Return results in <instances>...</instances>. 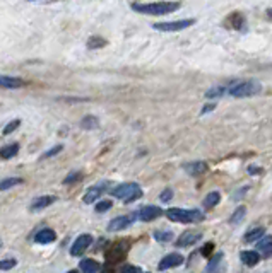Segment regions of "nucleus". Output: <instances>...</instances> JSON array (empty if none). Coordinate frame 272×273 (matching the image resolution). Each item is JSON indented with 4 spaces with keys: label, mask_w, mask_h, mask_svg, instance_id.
<instances>
[{
    "label": "nucleus",
    "mask_w": 272,
    "mask_h": 273,
    "mask_svg": "<svg viewBox=\"0 0 272 273\" xmlns=\"http://www.w3.org/2000/svg\"><path fill=\"white\" fill-rule=\"evenodd\" d=\"M182 7L180 2H149V3H132V9L146 16H166Z\"/></svg>",
    "instance_id": "obj_1"
},
{
    "label": "nucleus",
    "mask_w": 272,
    "mask_h": 273,
    "mask_svg": "<svg viewBox=\"0 0 272 273\" xmlns=\"http://www.w3.org/2000/svg\"><path fill=\"white\" fill-rule=\"evenodd\" d=\"M226 89L228 94L233 96V98H251V96L258 94L262 91V85L257 80H236L228 85Z\"/></svg>",
    "instance_id": "obj_2"
},
{
    "label": "nucleus",
    "mask_w": 272,
    "mask_h": 273,
    "mask_svg": "<svg viewBox=\"0 0 272 273\" xmlns=\"http://www.w3.org/2000/svg\"><path fill=\"white\" fill-rule=\"evenodd\" d=\"M166 217L171 222H180V224H195V222L204 220V212L200 210H183V208H168Z\"/></svg>",
    "instance_id": "obj_3"
},
{
    "label": "nucleus",
    "mask_w": 272,
    "mask_h": 273,
    "mask_svg": "<svg viewBox=\"0 0 272 273\" xmlns=\"http://www.w3.org/2000/svg\"><path fill=\"white\" fill-rule=\"evenodd\" d=\"M111 195H113L115 198L124 200L125 203H132V201H135L137 198L142 196V190L137 183H124L115 188V190L111 191Z\"/></svg>",
    "instance_id": "obj_4"
},
{
    "label": "nucleus",
    "mask_w": 272,
    "mask_h": 273,
    "mask_svg": "<svg viewBox=\"0 0 272 273\" xmlns=\"http://www.w3.org/2000/svg\"><path fill=\"white\" fill-rule=\"evenodd\" d=\"M195 20L193 19H182V20H173V22H156L152 24L156 31H165V33H175V31H183L187 27L193 26Z\"/></svg>",
    "instance_id": "obj_5"
},
{
    "label": "nucleus",
    "mask_w": 272,
    "mask_h": 273,
    "mask_svg": "<svg viewBox=\"0 0 272 273\" xmlns=\"http://www.w3.org/2000/svg\"><path fill=\"white\" fill-rule=\"evenodd\" d=\"M91 244H93V235H91V234L79 235V237L74 241V244L70 246V254H72V256L84 254V251H86V249L89 248Z\"/></svg>",
    "instance_id": "obj_6"
},
{
    "label": "nucleus",
    "mask_w": 272,
    "mask_h": 273,
    "mask_svg": "<svg viewBox=\"0 0 272 273\" xmlns=\"http://www.w3.org/2000/svg\"><path fill=\"white\" fill-rule=\"evenodd\" d=\"M200 239H202V232L187 231L176 239V246H178V248H188V246H193L195 242H199Z\"/></svg>",
    "instance_id": "obj_7"
},
{
    "label": "nucleus",
    "mask_w": 272,
    "mask_h": 273,
    "mask_svg": "<svg viewBox=\"0 0 272 273\" xmlns=\"http://www.w3.org/2000/svg\"><path fill=\"white\" fill-rule=\"evenodd\" d=\"M183 261H185V258H183L182 254H178V253H171V254H166L165 258L159 261L158 268L161 270V272H165V270L176 268V266L183 265Z\"/></svg>",
    "instance_id": "obj_8"
},
{
    "label": "nucleus",
    "mask_w": 272,
    "mask_h": 273,
    "mask_svg": "<svg viewBox=\"0 0 272 273\" xmlns=\"http://www.w3.org/2000/svg\"><path fill=\"white\" fill-rule=\"evenodd\" d=\"M161 214H163V210L159 207H156V205H147V207L141 208V210L137 212V217L144 222H151V220H154V218H158Z\"/></svg>",
    "instance_id": "obj_9"
},
{
    "label": "nucleus",
    "mask_w": 272,
    "mask_h": 273,
    "mask_svg": "<svg viewBox=\"0 0 272 273\" xmlns=\"http://www.w3.org/2000/svg\"><path fill=\"white\" fill-rule=\"evenodd\" d=\"M134 218L127 217V215H122V217H117L108 224V231L110 232H118V231H124V229L130 227Z\"/></svg>",
    "instance_id": "obj_10"
},
{
    "label": "nucleus",
    "mask_w": 272,
    "mask_h": 273,
    "mask_svg": "<svg viewBox=\"0 0 272 273\" xmlns=\"http://www.w3.org/2000/svg\"><path fill=\"white\" fill-rule=\"evenodd\" d=\"M55 201H57V196H52V195H45V196H40V198H36V200H33V203L29 205V210H33V212L43 210V208L50 207V205L55 203Z\"/></svg>",
    "instance_id": "obj_11"
},
{
    "label": "nucleus",
    "mask_w": 272,
    "mask_h": 273,
    "mask_svg": "<svg viewBox=\"0 0 272 273\" xmlns=\"http://www.w3.org/2000/svg\"><path fill=\"white\" fill-rule=\"evenodd\" d=\"M26 85V82L19 77H11V75H0V89H18Z\"/></svg>",
    "instance_id": "obj_12"
},
{
    "label": "nucleus",
    "mask_w": 272,
    "mask_h": 273,
    "mask_svg": "<svg viewBox=\"0 0 272 273\" xmlns=\"http://www.w3.org/2000/svg\"><path fill=\"white\" fill-rule=\"evenodd\" d=\"M257 253L264 256V258L272 256V235H264V237L257 242Z\"/></svg>",
    "instance_id": "obj_13"
},
{
    "label": "nucleus",
    "mask_w": 272,
    "mask_h": 273,
    "mask_svg": "<svg viewBox=\"0 0 272 273\" xmlns=\"http://www.w3.org/2000/svg\"><path fill=\"white\" fill-rule=\"evenodd\" d=\"M55 239H57V234L53 229H42V231H38L35 235V241L38 242V244H50V242H53Z\"/></svg>",
    "instance_id": "obj_14"
},
{
    "label": "nucleus",
    "mask_w": 272,
    "mask_h": 273,
    "mask_svg": "<svg viewBox=\"0 0 272 273\" xmlns=\"http://www.w3.org/2000/svg\"><path fill=\"white\" fill-rule=\"evenodd\" d=\"M223 258H224L223 253H217V254L209 261V265H207V268H206V273H223V270H224Z\"/></svg>",
    "instance_id": "obj_15"
},
{
    "label": "nucleus",
    "mask_w": 272,
    "mask_h": 273,
    "mask_svg": "<svg viewBox=\"0 0 272 273\" xmlns=\"http://www.w3.org/2000/svg\"><path fill=\"white\" fill-rule=\"evenodd\" d=\"M183 169H185L190 176H200V174H204L207 171V164L206 162H190V164H185Z\"/></svg>",
    "instance_id": "obj_16"
},
{
    "label": "nucleus",
    "mask_w": 272,
    "mask_h": 273,
    "mask_svg": "<svg viewBox=\"0 0 272 273\" xmlns=\"http://www.w3.org/2000/svg\"><path fill=\"white\" fill-rule=\"evenodd\" d=\"M79 268H81V272H83V273H98L101 266H100V263H98L96 259L86 258V259H83V261H81Z\"/></svg>",
    "instance_id": "obj_17"
},
{
    "label": "nucleus",
    "mask_w": 272,
    "mask_h": 273,
    "mask_svg": "<svg viewBox=\"0 0 272 273\" xmlns=\"http://www.w3.org/2000/svg\"><path fill=\"white\" fill-rule=\"evenodd\" d=\"M240 259L247 266H255V265H258V261H260V254H258L257 251H241Z\"/></svg>",
    "instance_id": "obj_18"
},
{
    "label": "nucleus",
    "mask_w": 272,
    "mask_h": 273,
    "mask_svg": "<svg viewBox=\"0 0 272 273\" xmlns=\"http://www.w3.org/2000/svg\"><path fill=\"white\" fill-rule=\"evenodd\" d=\"M101 193H103V186H100V184H96V186H91L89 190L86 191V195H84V203H94V201L98 200V198L101 196Z\"/></svg>",
    "instance_id": "obj_19"
},
{
    "label": "nucleus",
    "mask_w": 272,
    "mask_h": 273,
    "mask_svg": "<svg viewBox=\"0 0 272 273\" xmlns=\"http://www.w3.org/2000/svg\"><path fill=\"white\" fill-rule=\"evenodd\" d=\"M127 249H128V246H125V244H115L113 248H111V251L108 253V259L110 261H118V259H122L125 256V253H127Z\"/></svg>",
    "instance_id": "obj_20"
},
{
    "label": "nucleus",
    "mask_w": 272,
    "mask_h": 273,
    "mask_svg": "<svg viewBox=\"0 0 272 273\" xmlns=\"http://www.w3.org/2000/svg\"><path fill=\"white\" fill-rule=\"evenodd\" d=\"M265 234V229L264 227H255V229H250V231L245 234V242H255L258 241L260 237H264Z\"/></svg>",
    "instance_id": "obj_21"
},
{
    "label": "nucleus",
    "mask_w": 272,
    "mask_h": 273,
    "mask_svg": "<svg viewBox=\"0 0 272 273\" xmlns=\"http://www.w3.org/2000/svg\"><path fill=\"white\" fill-rule=\"evenodd\" d=\"M19 152V145L18 143H11V145H5L0 149V157L2 159H12V157H16Z\"/></svg>",
    "instance_id": "obj_22"
},
{
    "label": "nucleus",
    "mask_w": 272,
    "mask_h": 273,
    "mask_svg": "<svg viewBox=\"0 0 272 273\" xmlns=\"http://www.w3.org/2000/svg\"><path fill=\"white\" fill-rule=\"evenodd\" d=\"M221 201V193L219 191H210L206 198H204V207L206 208H214Z\"/></svg>",
    "instance_id": "obj_23"
},
{
    "label": "nucleus",
    "mask_w": 272,
    "mask_h": 273,
    "mask_svg": "<svg viewBox=\"0 0 272 273\" xmlns=\"http://www.w3.org/2000/svg\"><path fill=\"white\" fill-rule=\"evenodd\" d=\"M228 24H230V26H233V29H243L245 19H243V16H241L240 12H233L230 16V19H228Z\"/></svg>",
    "instance_id": "obj_24"
},
{
    "label": "nucleus",
    "mask_w": 272,
    "mask_h": 273,
    "mask_svg": "<svg viewBox=\"0 0 272 273\" xmlns=\"http://www.w3.org/2000/svg\"><path fill=\"white\" fill-rule=\"evenodd\" d=\"M100 126V119L96 118V116H84L83 119H81V128L84 130H94Z\"/></svg>",
    "instance_id": "obj_25"
},
{
    "label": "nucleus",
    "mask_w": 272,
    "mask_h": 273,
    "mask_svg": "<svg viewBox=\"0 0 272 273\" xmlns=\"http://www.w3.org/2000/svg\"><path fill=\"white\" fill-rule=\"evenodd\" d=\"M21 183H22L21 177H5V179L0 181V191L11 190V188L18 186V184H21Z\"/></svg>",
    "instance_id": "obj_26"
},
{
    "label": "nucleus",
    "mask_w": 272,
    "mask_h": 273,
    "mask_svg": "<svg viewBox=\"0 0 272 273\" xmlns=\"http://www.w3.org/2000/svg\"><path fill=\"white\" fill-rule=\"evenodd\" d=\"M152 237L158 242H169L173 239V232L171 231H154Z\"/></svg>",
    "instance_id": "obj_27"
},
{
    "label": "nucleus",
    "mask_w": 272,
    "mask_h": 273,
    "mask_svg": "<svg viewBox=\"0 0 272 273\" xmlns=\"http://www.w3.org/2000/svg\"><path fill=\"white\" fill-rule=\"evenodd\" d=\"M103 46H106V39H105V38L93 36L87 41V48H89V50H98V48H103Z\"/></svg>",
    "instance_id": "obj_28"
},
{
    "label": "nucleus",
    "mask_w": 272,
    "mask_h": 273,
    "mask_svg": "<svg viewBox=\"0 0 272 273\" xmlns=\"http://www.w3.org/2000/svg\"><path fill=\"white\" fill-rule=\"evenodd\" d=\"M228 89L226 87H223V85H216V87H212V89H209V91L206 92V98L207 99H214V98H221V96L226 92Z\"/></svg>",
    "instance_id": "obj_29"
},
{
    "label": "nucleus",
    "mask_w": 272,
    "mask_h": 273,
    "mask_svg": "<svg viewBox=\"0 0 272 273\" xmlns=\"http://www.w3.org/2000/svg\"><path fill=\"white\" fill-rule=\"evenodd\" d=\"M245 212H247V208L243 207V205H241V207H238L236 210H234V214L231 215V224H238V222L241 220V218H243V215H245Z\"/></svg>",
    "instance_id": "obj_30"
},
{
    "label": "nucleus",
    "mask_w": 272,
    "mask_h": 273,
    "mask_svg": "<svg viewBox=\"0 0 272 273\" xmlns=\"http://www.w3.org/2000/svg\"><path fill=\"white\" fill-rule=\"evenodd\" d=\"M19 125H21V119H12V121L9 123V125L5 126L4 130H2V133H4V135H11L14 130L19 128Z\"/></svg>",
    "instance_id": "obj_31"
},
{
    "label": "nucleus",
    "mask_w": 272,
    "mask_h": 273,
    "mask_svg": "<svg viewBox=\"0 0 272 273\" xmlns=\"http://www.w3.org/2000/svg\"><path fill=\"white\" fill-rule=\"evenodd\" d=\"M16 265H18V259H14V258L2 259V261H0V270H12Z\"/></svg>",
    "instance_id": "obj_32"
},
{
    "label": "nucleus",
    "mask_w": 272,
    "mask_h": 273,
    "mask_svg": "<svg viewBox=\"0 0 272 273\" xmlns=\"http://www.w3.org/2000/svg\"><path fill=\"white\" fill-rule=\"evenodd\" d=\"M111 201L110 200H103V201H100V203L96 205V212L98 214H103V212H108L111 208Z\"/></svg>",
    "instance_id": "obj_33"
},
{
    "label": "nucleus",
    "mask_w": 272,
    "mask_h": 273,
    "mask_svg": "<svg viewBox=\"0 0 272 273\" xmlns=\"http://www.w3.org/2000/svg\"><path fill=\"white\" fill-rule=\"evenodd\" d=\"M62 150H63V145H55V147H52L48 152L43 154L42 159H48V157H53V156H57L59 152H62Z\"/></svg>",
    "instance_id": "obj_34"
},
{
    "label": "nucleus",
    "mask_w": 272,
    "mask_h": 273,
    "mask_svg": "<svg viewBox=\"0 0 272 273\" xmlns=\"http://www.w3.org/2000/svg\"><path fill=\"white\" fill-rule=\"evenodd\" d=\"M81 176H83V174H81V173H70L69 176H67L65 179H63V183H65V184L76 183V181H79V179H81Z\"/></svg>",
    "instance_id": "obj_35"
},
{
    "label": "nucleus",
    "mask_w": 272,
    "mask_h": 273,
    "mask_svg": "<svg viewBox=\"0 0 272 273\" xmlns=\"http://www.w3.org/2000/svg\"><path fill=\"white\" fill-rule=\"evenodd\" d=\"M171 198H173V190H169V188L159 195V200H161V201H169Z\"/></svg>",
    "instance_id": "obj_36"
},
{
    "label": "nucleus",
    "mask_w": 272,
    "mask_h": 273,
    "mask_svg": "<svg viewBox=\"0 0 272 273\" xmlns=\"http://www.w3.org/2000/svg\"><path fill=\"white\" fill-rule=\"evenodd\" d=\"M120 273H141V270L137 268V266H132V265H127L122 268Z\"/></svg>",
    "instance_id": "obj_37"
},
{
    "label": "nucleus",
    "mask_w": 272,
    "mask_h": 273,
    "mask_svg": "<svg viewBox=\"0 0 272 273\" xmlns=\"http://www.w3.org/2000/svg\"><path fill=\"white\" fill-rule=\"evenodd\" d=\"M212 249H214V244H212V242H207L206 248H204L200 253H202V256H209V253L212 251Z\"/></svg>",
    "instance_id": "obj_38"
},
{
    "label": "nucleus",
    "mask_w": 272,
    "mask_h": 273,
    "mask_svg": "<svg viewBox=\"0 0 272 273\" xmlns=\"http://www.w3.org/2000/svg\"><path fill=\"white\" fill-rule=\"evenodd\" d=\"M248 173H251V174H258V173H260V169H258V167H253V166H250V167H248Z\"/></svg>",
    "instance_id": "obj_39"
},
{
    "label": "nucleus",
    "mask_w": 272,
    "mask_h": 273,
    "mask_svg": "<svg viewBox=\"0 0 272 273\" xmlns=\"http://www.w3.org/2000/svg\"><path fill=\"white\" fill-rule=\"evenodd\" d=\"M212 109H214V104H207L202 113H209V111H212Z\"/></svg>",
    "instance_id": "obj_40"
},
{
    "label": "nucleus",
    "mask_w": 272,
    "mask_h": 273,
    "mask_svg": "<svg viewBox=\"0 0 272 273\" xmlns=\"http://www.w3.org/2000/svg\"><path fill=\"white\" fill-rule=\"evenodd\" d=\"M267 16H269V17H271V19H272V7H271V9L267 10Z\"/></svg>",
    "instance_id": "obj_41"
},
{
    "label": "nucleus",
    "mask_w": 272,
    "mask_h": 273,
    "mask_svg": "<svg viewBox=\"0 0 272 273\" xmlns=\"http://www.w3.org/2000/svg\"><path fill=\"white\" fill-rule=\"evenodd\" d=\"M67 273H79V272H77V270H69Z\"/></svg>",
    "instance_id": "obj_42"
},
{
    "label": "nucleus",
    "mask_w": 272,
    "mask_h": 273,
    "mask_svg": "<svg viewBox=\"0 0 272 273\" xmlns=\"http://www.w3.org/2000/svg\"><path fill=\"white\" fill-rule=\"evenodd\" d=\"M0 248H2V241H0Z\"/></svg>",
    "instance_id": "obj_43"
},
{
    "label": "nucleus",
    "mask_w": 272,
    "mask_h": 273,
    "mask_svg": "<svg viewBox=\"0 0 272 273\" xmlns=\"http://www.w3.org/2000/svg\"><path fill=\"white\" fill-rule=\"evenodd\" d=\"M144 273H149V272H144Z\"/></svg>",
    "instance_id": "obj_44"
}]
</instances>
